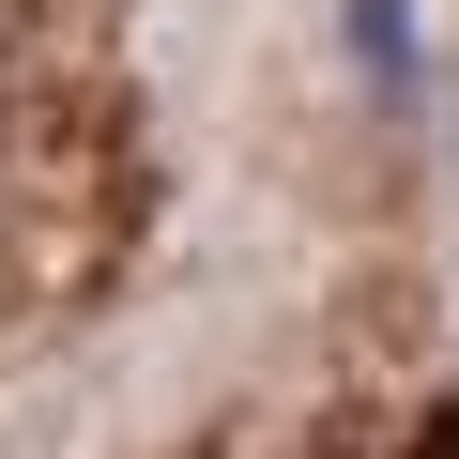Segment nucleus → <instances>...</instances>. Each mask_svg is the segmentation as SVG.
Segmentation results:
<instances>
[{"label":"nucleus","instance_id":"1","mask_svg":"<svg viewBox=\"0 0 459 459\" xmlns=\"http://www.w3.org/2000/svg\"><path fill=\"white\" fill-rule=\"evenodd\" d=\"M337 62H352L368 108L429 123V0H337Z\"/></svg>","mask_w":459,"mask_h":459}]
</instances>
